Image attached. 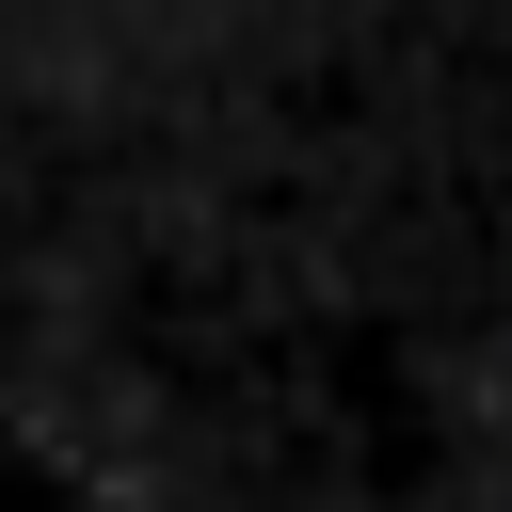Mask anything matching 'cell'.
Here are the masks:
<instances>
[]
</instances>
